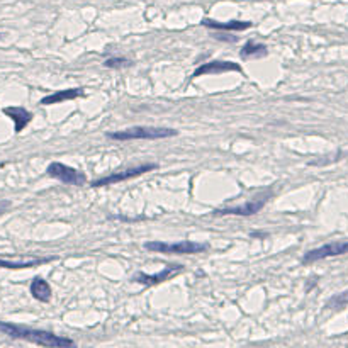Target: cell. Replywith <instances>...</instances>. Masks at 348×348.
Returning <instances> with one entry per match:
<instances>
[{
    "instance_id": "7a4b0ae2",
    "label": "cell",
    "mask_w": 348,
    "mask_h": 348,
    "mask_svg": "<svg viewBox=\"0 0 348 348\" xmlns=\"http://www.w3.org/2000/svg\"><path fill=\"white\" fill-rule=\"evenodd\" d=\"M178 131L172 127H151V126H136L124 131H116L109 133L107 136L111 139L117 141H131V139H165V138L177 136Z\"/></svg>"
},
{
    "instance_id": "3957f363",
    "label": "cell",
    "mask_w": 348,
    "mask_h": 348,
    "mask_svg": "<svg viewBox=\"0 0 348 348\" xmlns=\"http://www.w3.org/2000/svg\"><path fill=\"white\" fill-rule=\"evenodd\" d=\"M144 248L153 253H168V255H194L202 253L208 250V244L197 243V241H178V243H165V241H148Z\"/></svg>"
},
{
    "instance_id": "8fae6325",
    "label": "cell",
    "mask_w": 348,
    "mask_h": 348,
    "mask_svg": "<svg viewBox=\"0 0 348 348\" xmlns=\"http://www.w3.org/2000/svg\"><path fill=\"white\" fill-rule=\"evenodd\" d=\"M84 95L82 88H67V90H58L54 94H50L46 97L41 99L39 104L41 105H53V104H60V102L65 101H73V99H78Z\"/></svg>"
},
{
    "instance_id": "9c48e42d",
    "label": "cell",
    "mask_w": 348,
    "mask_h": 348,
    "mask_svg": "<svg viewBox=\"0 0 348 348\" xmlns=\"http://www.w3.org/2000/svg\"><path fill=\"white\" fill-rule=\"evenodd\" d=\"M180 270H182L180 265H170V267H165L163 270L158 272V274H144V272H139V274L136 275V278H133V280L139 282V284L143 285H153V284H160V282L168 280L172 275L178 274Z\"/></svg>"
},
{
    "instance_id": "ac0fdd59",
    "label": "cell",
    "mask_w": 348,
    "mask_h": 348,
    "mask_svg": "<svg viewBox=\"0 0 348 348\" xmlns=\"http://www.w3.org/2000/svg\"><path fill=\"white\" fill-rule=\"evenodd\" d=\"M9 208H10V201H0V214H3Z\"/></svg>"
},
{
    "instance_id": "8992f818",
    "label": "cell",
    "mask_w": 348,
    "mask_h": 348,
    "mask_svg": "<svg viewBox=\"0 0 348 348\" xmlns=\"http://www.w3.org/2000/svg\"><path fill=\"white\" fill-rule=\"evenodd\" d=\"M157 168H158L157 163H148V165H139V167H134V168H127V170H124V172H114V174L107 175V177H102V178L94 180L92 182V187H105V185H112V184H117V182L129 180V178L139 177V175L146 174V172H151V170H157Z\"/></svg>"
},
{
    "instance_id": "9a60e30c",
    "label": "cell",
    "mask_w": 348,
    "mask_h": 348,
    "mask_svg": "<svg viewBox=\"0 0 348 348\" xmlns=\"http://www.w3.org/2000/svg\"><path fill=\"white\" fill-rule=\"evenodd\" d=\"M51 258H34V260H27V261H9V260H2L0 258V268H31V267H37V265H43L46 261H50Z\"/></svg>"
},
{
    "instance_id": "7c38bea8",
    "label": "cell",
    "mask_w": 348,
    "mask_h": 348,
    "mask_svg": "<svg viewBox=\"0 0 348 348\" xmlns=\"http://www.w3.org/2000/svg\"><path fill=\"white\" fill-rule=\"evenodd\" d=\"M202 26L214 31H244L248 27H251V22H248V20H228V22H221V20L202 19Z\"/></svg>"
},
{
    "instance_id": "30bf717a",
    "label": "cell",
    "mask_w": 348,
    "mask_h": 348,
    "mask_svg": "<svg viewBox=\"0 0 348 348\" xmlns=\"http://www.w3.org/2000/svg\"><path fill=\"white\" fill-rule=\"evenodd\" d=\"M2 112L7 117H10V119H12L14 131H16L17 134H19L20 131H22L24 127H26L27 124L33 121V114H31L29 111H26L24 107H3Z\"/></svg>"
},
{
    "instance_id": "e0dca14e",
    "label": "cell",
    "mask_w": 348,
    "mask_h": 348,
    "mask_svg": "<svg viewBox=\"0 0 348 348\" xmlns=\"http://www.w3.org/2000/svg\"><path fill=\"white\" fill-rule=\"evenodd\" d=\"M104 65L107 68H124V67H129L131 60H127V58H107V60L104 61Z\"/></svg>"
},
{
    "instance_id": "6da1fadb",
    "label": "cell",
    "mask_w": 348,
    "mask_h": 348,
    "mask_svg": "<svg viewBox=\"0 0 348 348\" xmlns=\"http://www.w3.org/2000/svg\"><path fill=\"white\" fill-rule=\"evenodd\" d=\"M0 333L10 336V338L26 340V342L36 343V345H41V347H53V348L75 347V342L70 338H65V336L54 335V333L44 331V330L27 328V326L16 325V323L0 321Z\"/></svg>"
},
{
    "instance_id": "2e32d148",
    "label": "cell",
    "mask_w": 348,
    "mask_h": 348,
    "mask_svg": "<svg viewBox=\"0 0 348 348\" xmlns=\"http://www.w3.org/2000/svg\"><path fill=\"white\" fill-rule=\"evenodd\" d=\"M348 306V291H343L340 294H335L328 302H326V308L328 309H343Z\"/></svg>"
},
{
    "instance_id": "277c9868",
    "label": "cell",
    "mask_w": 348,
    "mask_h": 348,
    "mask_svg": "<svg viewBox=\"0 0 348 348\" xmlns=\"http://www.w3.org/2000/svg\"><path fill=\"white\" fill-rule=\"evenodd\" d=\"M48 175L53 178H56V180L63 182V184L67 185H75V187H80V185H85L87 184V177H85V174H82V172L75 170V168L68 167V165L65 163H60V161H53V163L48 165Z\"/></svg>"
},
{
    "instance_id": "5bb4252c",
    "label": "cell",
    "mask_w": 348,
    "mask_h": 348,
    "mask_svg": "<svg viewBox=\"0 0 348 348\" xmlns=\"http://www.w3.org/2000/svg\"><path fill=\"white\" fill-rule=\"evenodd\" d=\"M267 54V46L261 43H255V41H248L241 50V58L243 60H250V58H258Z\"/></svg>"
},
{
    "instance_id": "5b68a950",
    "label": "cell",
    "mask_w": 348,
    "mask_h": 348,
    "mask_svg": "<svg viewBox=\"0 0 348 348\" xmlns=\"http://www.w3.org/2000/svg\"><path fill=\"white\" fill-rule=\"evenodd\" d=\"M348 253V241H333V243H326L314 250H309L302 257V263H314V261L325 260V258L340 257V255Z\"/></svg>"
},
{
    "instance_id": "52a82bcc",
    "label": "cell",
    "mask_w": 348,
    "mask_h": 348,
    "mask_svg": "<svg viewBox=\"0 0 348 348\" xmlns=\"http://www.w3.org/2000/svg\"><path fill=\"white\" fill-rule=\"evenodd\" d=\"M229 71H236V73H243V68L234 61H208V63L201 65L194 70L192 78L204 77V75H221L229 73Z\"/></svg>"
},
{
    "instance_id": "ba28073f",
    "label": "cell",
    "mask_w": 348,
    "mask_h": 348,
    "mask_svg": "<svg viewBox=\"0 0 348 348\" xmlns=\"http://www.w3.org/2000/svg\"><path fill=\"white\" fill-rule=\"evenodd\" d=\"M265 204H267V197H258V199H255V201H248L246 204L233 206V208H226V209H218V211H214V214H218V216H225V214L253 216V214H257V212H260Z\"/></svg>"
},
{
    "instance_id": "4fadbf2b",
    "label": "cell",
    "mask_w": 348,
    "mask_h": 348,
    "mask_svg": "<svg viewBox=\"0 0 348 348\" xmlns=\"http://www.w3.org/2000/svg\"><path fill=\"white\" fill-rule=\"evenodd\" d=\"M29 291H31V294H33V297L39 302H48L51 299V294H53L51 285L48 284V280H44V278H41V277L33 278Z\"/></svg>"
}]
</instances>
